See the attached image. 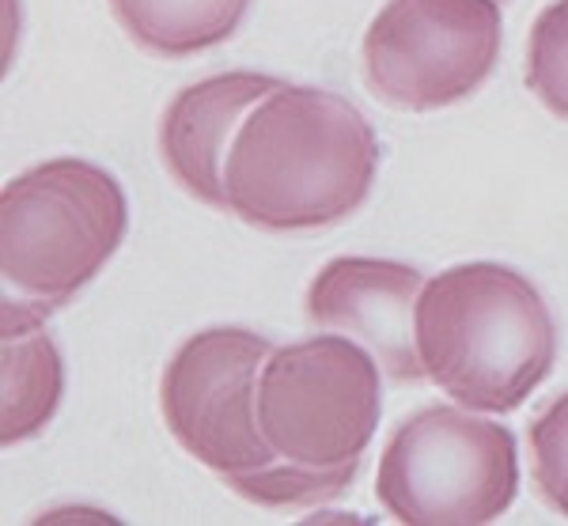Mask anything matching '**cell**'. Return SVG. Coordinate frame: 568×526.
<instances>
[{
    "label": "cell",
    "instance_id": "obj_7",
    "mask_svg": "<svg viewBox=\"0 0 568 526\" xmlns=\"http://www.w3.org/2000/svg\"><path fill=\"white\" fill-rule=\"evenodd\" d=\"M497 0H387L361 42L364 84L406 114L470 99L500 58Z\"/></svg>",
    "mask_w": 568,
    "mask_h": 526
},
{
    "label": "cell",
    "instance_id": "obj_10",
    "mask_svg": "<svg viewBox=\"0 0 568 526\" xmlns=\"http://www.w3.org/2000/svg\"><path fill=\"white\" fill-rule=\"evenodd\" d=\"M0 334H4V417L0 439L4 447L39 436L53 421L65 394V367L53 337L45 334V315L4 295L0 307Z\"/></svg>",
    "mask_w": 568,
    "mask_h": 526
},
{
    "label": "cell",
    "instance_id": "obj_8",
    "mask_svg": "<svg viewBox=\"0 0 568 526\" xmlns=\"http://www.w3.org/2000/svg\"><path fill=\"white\" fill-rule=\"evenodd\" d=\"M425 273L387 257H334L307 289V322L318 334L361 341L390 383H425L414 311Z\"/></svg>",
    "mask_w": 568,
    "mask_h": 526
},
{
    "label": "cell",
    "instance_id": "obj_2",
    "mask_svg": "<svg viewBox=\"0 0 568 526\" xmlns=\"http://www.w3.org/2000/svg\"><path fill=\"white\" fill-rule=\"evenodd\" d=\"M425 380L474 413H511L557 360V322L538 284L500 262H463L420 284L414 311Z\"/></svg>",
    "mask_w": 568,
    "mask_h": 526
},
{
    "label": "cell",
    "instance_id": "obj_6",
    "mask_svg": "<svg viewBox=\"0 0 568 526\" xmlns=\"http://www.w3.org/2000/svg\"><path fill=\"white\" fill-rule=\"evenodd\" d=\"M516 496V436L455 405L409 413L375 469V500L406 526H481L500 519Z\"/></svg>",
    "mask_w": 568,
    "mask_h": 526
},
{
    "label": "cell",
    "instance_id": "obj_3",
    "mask_svg": "<svg viewBox=\"0 0 568 526\" xmlns=\"http://www.w3.org/2000/svg\"><path fill=\"white\" fill-rule=\"evenodd\" d=\"M270 337L243 326L197 330L175 348L160 380V413L190 458L246 504L318 507L315 493L277 463L258 424V380Z\"/></svg>",
    "mask_w": 568,
    "mask_h": 526
},
{
    "label": "cell",
    "instance_id": "obj_4",
    "mask_svg": "<svg viewBox=\"0 0 568 526\" xmlns=\"http://www.w3.org/2000/svg\"><path fill=\"white\" fill-rule=\"evenodd\" d=\"M383 372L361 341L304 337L273 348L258 380V424L284 469L329 504L349 493L379 428Z\"/></svg>",
    "mask_w": 568,
    "mask_h": 526
},
{
    "label": "cell",
    "instance_id": "obj_11",
    "mask_svg": "<svg viewBox=\"0 0 568 526\" xmlns=\"http://www.w3.org/2000/svg\"><path fill=\"white\" fill-rule=\"evenodd\" d=\"M133 45L155 58H194L240 31L251 0H106Z\"/></svg>",
    "mask_w": 568,
    "mask_h": 526
},
{
    "label": "cell",
    "instance_id": "obj_13",
    "mask_svg": "<svg viewBox=\"0 0 568 526\" xmlns=\"http://www.w3.org/2000/svg\"><path fill=\"white\" fill-rule=\"evenodd\" d=\"M530 469H535V488L549 512L568 519V391L530 421L527 428Z\"/></svg>",
    "mask_w": 568,
    "mask_h": 526
},
{
    "label": "cell",
    "instance_id": "obj_9",
    "mask_svg": "<svg viewBox=\"0 0 568 526\" xmlns=\"http://www.w3.org/2000/svg\"><path fill=\"white\" fill-rule=\"evenodd\" d=\"M284 80L265 72H220L182 88L160 118V160L190 198L227 212L224 171L235 133Z\"/></svg>",
    "mask_w": 568,
    "mask_h": 526
},
{
    "label": "cell",
    "instance_id": "obj_1",
    "mask_svg": "<svg viewBox=\"0 0 568 526\" xmlns=\"http://www.w3.org/2000/svg\"><path fill=\"white\" fill-rule=\"evenodd\" d=\"M379 136L349 99L281 84L246 114L227 155V212L258 232H318L368 201Z\"/></svg>",
    "mask_w": 568,
    "mask_h": 526
},
{
    "label": "cell",
    "instance_id": "obj_12",
    "mask_svg": "<svg viewBox=\"0 0 568 526\" xmlns=\"http://www.w3.org/2000/svg\"><path fill=\"white\" fill-rule=\"evenodd\" d=\"M524 80L549 114L568 122V0L546 4L530 23Z\"/></svg>",
    "mask_w": 568,
    "mask_h": 526
},
{
    "label": "cell",
    "instance_id": "obj_5",
    "mask_svg": "<svg viewBox=\"0 0 568 526\" xmlns=\"http://www.w3.org/2000/svg\"><path fill=\"white\" fill-rule=\"evenodd\" d=\"M130 232L122 182L99 163L58 155L0 193L4 295L50 318L103 273Z\"/></svg>",
    "mask_w": 568,
    "mask_h": 526
}]
</instances>
